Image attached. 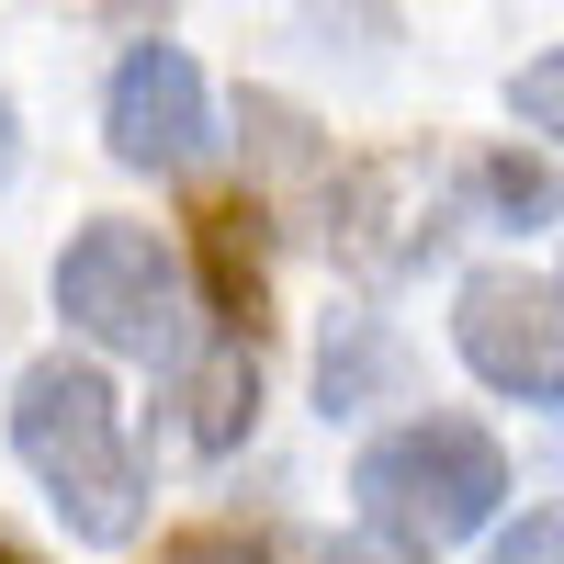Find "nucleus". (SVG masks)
Instances as JSON below:
<instances>
[{
  "label": "nucleus",
  "instance_id": "2",
  "mask_svg": "<svg viewBox=\"0 0 564 564\" xmlns=\"http://www.w3.org/2000/svg\"><path fill=\"white\" fill-rule=\"evenodd\" d=\"M350 497H361V520L384 531V542L441 553V542H463V531L497 520L508 452L475 430V417H406V430H384V441L350 463Z\"/></svg>",
  "mask_w": 564,
  "mask_h": 564
},
{
  "label": "nucleus",
  "instance_id": "8",
  "mask_svg": "<svg viewBox=\"0 0 564 564\" xmlns=\"http://www.w3.org/2000/svg\"><path fill=\"white\" fill-rule=\"evenodd\" d=\"M181 441L193 452H226V441H249V417H260V339H204V350H181Z\"/></svg>",
  "mask_w": 564,
  "mask_h": 564
},
{
  "label": "nucleus",
  "instance_id": "16",
  "mask_svg": "<svg viewBox=\"0 0 564 564\" xmlns=\"http://www.w3.org/2000/svg\"><path fill=\"white\" fill-rule=\"evenodd\" d=\"M0 564H34V553H23V542H0Z\"/></svg>",
  "mask_w": 564,
  "mask_h": 564
},
{
  "label": "nucleus",
  "instance_id": "7",
  "mask_svg": "<svg viewBox=\"0 0 564 564\" xmlns=\"http://www.w3.org/2000/svg\"><path fill=\"white\" fill-rule=\"evenodd\" d=\"M193 249H204V316H215V339H260V316H271L260 204H204L193 215Z\"/></svg>",
  "mask_w": 564,
  "mask_h": 564
},
{
  "label": "nucleus",
  "instance_id": "10",
  "mask_svg": "<svg viewBox=\"0 0 564 564\" xmlns=\"http://www.w3.org/2000/svg\"><path fill=\"white\" fill-rule=\"evenodd\" d=\"M475 193H486L508 226H553V170H542V159H486Z\"/></svg>",
  "mask_w": 564,
  "mask_h": 564
},
{
  "label": "nucleus",
  "instance_id": "5",
  "mask_svg": "<svg viewBox=\"0 0 564 564\" xmlns=\"http://www.w3.org/2000/svg\"><path fill=\"white\" fill-rule=\"evenodd\" d=\"M452 339H463V361H475L497 395H520V406L564 395V294H553V271H520V260L475 271L463 305H452Z\"/></svg>",
  "mask_w": 564,
  "mask_h": 564
},
{
  "label": "nucleus",
  "instance_id": "14",
  "mask_svg": "<svg viewBox=\"0 0 564 564\" xmlns=\"http://www.w3.org/2000/svg\"><path fill=\"white\" fill-rule=\"evenodd\" d=\"M327 564H430V553H406L384 531H350V542H327Z\"/></svg>",
  "mask_w": 564,
  "mask_h": 564
},
{
  "label": "nucleus",
  "instance_id": "1",
  "mask_svg": "<svg viewBox=\"0 0 564 564\" xmlns=\"http://www.w3.org/2000/svg\"><path fill=\"white\" fill-rule=\"evenodd\" d=\"M12 452H23V475L57 497V520L90 553H124L135 531H148V463H135L124 406H113V384L90 361H68V350L23 361V384H12Z\"/></svg>",
  "mask_w": 564,
  "mask_h": 564
},
{
  "label": "nucleus",
  "instance_id": "4",
  "mask_svg": "<svg viewBox=\"0 0 564 564\" xmlns=\"http://www.w3.org/2000/svg\"><path fill=\"white\" fill-rule=\"evenodd\" d=\"M327 249H339L350 271H372V282L430 271L452 249V181L430 159H406V148L339 170V193H327Z\"/></svg>",
  "mask_w": 564,
  "mask_h": 564
},
{
  "label": "nucleus",
  "instance_id": "11",
  "mask_svg": "<svg viewBox=\"0 0 564 564\" xmlns=\"http://www.w3.org/2000/svg\"><path fill=\"white\" fill-rule=\"evenodd\" d=\"M497 564H564V520H553V508H531V520L497 542Z\"/></svg>",
  "mask_w": 564,
  "mask_h": 564
},
{
  "label": "nucleus",
  "instance_id": "6",
  "mask_svg": "<svg viewBox=\"0 0 564 564\" xmlns=\"http://www.w3.org/2000/svg\"><path fill=\"white\" fill-rule=\"evenodd\" d=\"M102 135H113V159H124V170H148V181H181V170H193V159L215 148L204 68L181 57L170 34L124 45V57H113V90H102Z\"/></svg>",
  "mask_w": 564,
  "mask_h": 564
},
{
  "label": "nucleus",
  "instance_id": "13",
  "mask_svg": "<svg viewBox=\"0 0 564 564\" xmlns=\"http://www.w3.org/2000/svg\"><path fill=\"white\" fill-rule=\"evenodd\" d=\"M159 564H260V542H238V531H193V542H170Z\"/></svg>",
  "mask_w": 564,
  "mask_h": 564
},
{
  "label": "nucleus",
  "instance_id": "15",
  "mask_svg": "<svg viewBox=\"0 0 564 564\" xmlns=\"http://www.w3.org/2000/svg\"><path fill=\"white\" fill-rule=\"evenodd\" d=\"M12 170H23V113L0 102V181H12Z\"/></svg>",
  "mask_w": 564,
  "mask_h": 564
},
{
  "label": "nucleus",
  "instance_id": "9",
  "mask_svg": "<svg viewBox=\"0 0 564 564\" xmlns=\"http://www.w3.org/2000/svg\"><path fill=\"white\" fill-rule=\"evenodd\" d=\"M395 372H406V350L384 339V327H372V316H339V339H327V361H316V395H327V417H361Z\"/></svg>",
  "mask_w": 564,
  "mask_h": 564
},
{
  "label": "nucleus",
  "instance_id": "12",
  "mask_svg": "<svg viewBox=\"0 0 564 564\" xmlns=\"http://www.w3.org/2000/svg\"><path fill=\"white\" fill-rule=\"evenodd\" d=\"M520 113H531V135H553V113H564V68H553V57L520 68Z\"/></svg>",
  "mask_w": 564,
  "mask_h": 564
},
{
  "label": "nucleus",
  "instance_id": "3",
  "mask_svg": "<svg viewBox=\"0 0 564 564\" xmlns=\"http://www.w3.org/2000/svg\"><path fill=\"white\" fill-rule=\"evenodd\" d=\"M57 316L79 339L124 350V361H181L193 350L181 339V260L148 238V226H113V215L57 249Z\"/></svg>",
  "mask_w": 564,
  "mask_h": 564
}]
</instances>
